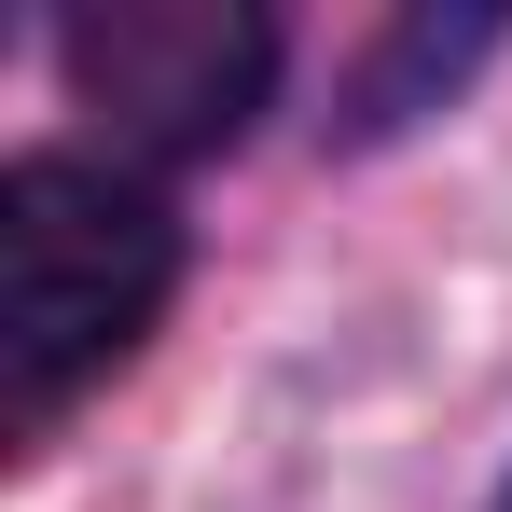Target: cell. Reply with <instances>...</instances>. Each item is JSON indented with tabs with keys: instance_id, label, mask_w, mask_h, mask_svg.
Instances as JSON below:
<instances>
[{
	"instance_id": "obj_1",
	"label": "cell",
	"mask_w": 512,
	"mask_h": 512,
	"mask_svg": "<svg viewBox=\"0 0 512 512\" xmlns=\"http://www.w3.org/2000/svg\"><path fill=\"white\" fill-rule=\"evenodd\" d=\"M180 291V222L84 153H28L0 180V416L14 443L84 402Z\"/></svg>"
},
{
	"instance_id": "obj_2",
	"label": "cell",
	"mask_w": 512,
	"mask_h": 512,
	"mask_svg": "<svg viewBox=\"0 0 512 512\" xmlns=\"http://www.w3.org/2000/svg\"><path fill=\"white\" fill-rule=\"evenodd\" d=\"M56 56H70V97L97 125L125 153H167V167L250 139L263 84H277V28L250 0H97V14H70Z\"/></svg>"
},
{
	"instance_id": "obj_3",
	"label": "cell",
	"mask_w": 512,
	"mask_h": 512,
	"mask_svg": "<svg viewBox=\"0 0 512 512\" xmlns=\"http://www.w3.org/2000/svg\"><path fill=\"white\" fill-rule=\"evenodd\" d=\"M499 512H512V499H499Z\"/></svg>"
}]
</instances>
